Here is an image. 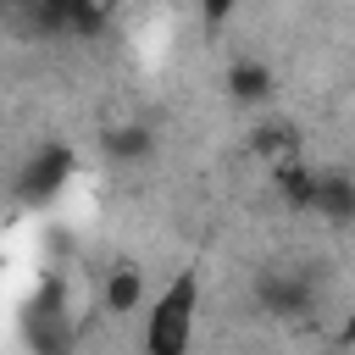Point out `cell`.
Masks as SVG:
<instances>
[{"mask_svg":"<svg viewBox=\"0 0 355 355\" xmlns=\"http://www.w3.org/2000/svg\"><path fill=\"white\" fill-rule=\"evenodd\" d=\"M194 316H200V277L178 272L155 294V305L144 311V349L150 355H183L194 338Z\"/></svg>","mask_w":355,"mask_h":355,"instance_id":"6da1fadb","label":"cell"},{"mask_svg":"<svg viewBox=\"0 0 355 355\" xmlns=\"http://www.w3.org/2000/svg\"><path fill=\"white\" fill-rule=\"evenodd\" d=\"M72 172H78L72 150H67V144H44V150H33L28 166L17 172V194H22L28 205H50V200L72 183Z\"/></svg>","mask_w":355,"mask_h":355,"instance_id":"7a4b0ae2","label":"cell"},{"mask_svg":"<svg viewBox=\"0 0 355 355\" xmlns=\"http://www.w3.org/2000/svg\"><path fill=\"white\" fill-rule=\"evenodd\" d=\"M33 22L44 33H72L94 39L105 28V0H33Z\"/></svg>","mask_w":355,"mask_h":355,"instance_id":"3957f363","label":"cell"},{"mask_svg":"<svg viewBox=\"0 0 355 355\" xmlns=\"http://www.w3.org/2000/svg\"><path fill=\"white\" fill-rule=\"evenodd\" d=\"M311 216L327 227H355V178L349 172H316Z\"/></svg>","mask_w":355,"mask_h":355,"instance_id":"277c9868","label":"cell"},{"mask_svg":"<svg viewBox=\"0 0 355 355\" xmlns=\"http://www.w3.org/2000/svg\"><path fill=\"white\" fill-rule=\"evenodd\" d=\"M100 305H105V316H133L144 305V272L139 266H111L105 283H100Z\"/></svg>","mask_w":355,"mask_h":355,"instance_id":"5b68a950","label":"cell"},{"mask_svg":"<svg viewBox=\"0 0 355 355\" xmlns=\"http://www.w3.org/2000/svg\"><path fill=\"white\" fill-rule=\"evenodd\" d=\"M272 189H277V200H283L288 211H311V194H316V172H311L305 161L283 155V161H272Z\"/></svg>","mask_w":355,"mask_h":355,"instance_id":"8992f818","label":"cell"},{"mask_svg":"<svg viewBox=\"0 0 355 355\" xmlns=\"http://www.w3.org/2000/svg\"><path fill=\"white\" fill-rule=\"evenodd\" d=\"M261 305L272 316H300V311H311V283L288 277V272H266L261 277Z\"/></svg>","mask_w":355,"mask_h":355,"instance_id":"52a82bcc","label":"cell"},{"mask_svg":"<svg viewBox=\"0 0 355 355\" xmlns=\"http://www.w3.org/2000/svg\"><path fill=\"white\" fill-rule=\"evenodd\" d=\"M227 94H233L239 105H266V100H272V72H266V61H233V67H227Z\"/></svg>","mask_w":355,"mask_h":355,"instance_id":"ba28073f","label":"cell"},{"mask_svg":"<svg viewBox=\"0 0 355 355\" xmlns=\"http://www.w3.org/2000/svg\"><path fill=\"white\" fill-rule=\"evenodd\" d=\"M100 144H105V155H111V161H122V166H128V161H144V155L155 150V133H150L144 122H122V128H105V133H100Z\"/></svg>","mask_w":355,"mask_h":355,"instance_id":"9c48e42d","label":"cell"},{"mask_svg":"<svg viewBox=\"0 0 355 355\" xmlns=\"http://www.w3.org/2000/svg\"><path fill=\"white\" fill-rule=\"evenodd\" d=\"M233 11H239V0H200V17H205L211 28H222Z\"/></svg>","mask_w":355,"mask_h":355,"instance_id":"30bf717a","label":"cell"}]
</instances>
